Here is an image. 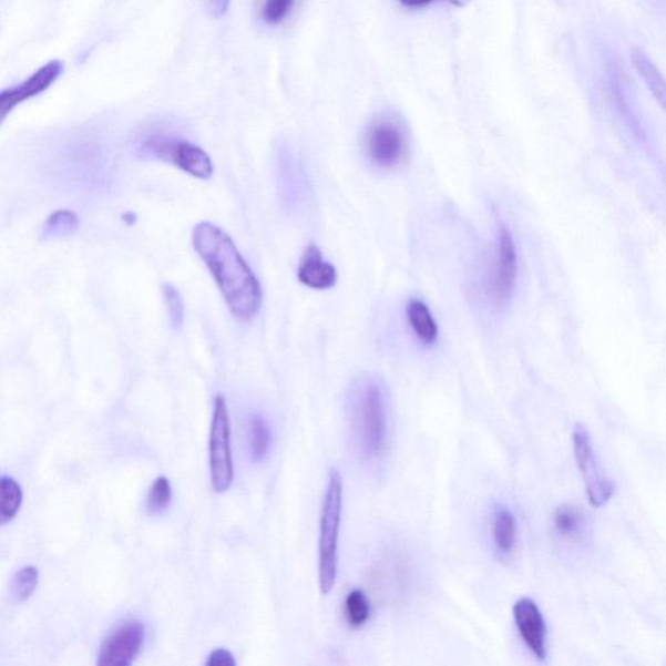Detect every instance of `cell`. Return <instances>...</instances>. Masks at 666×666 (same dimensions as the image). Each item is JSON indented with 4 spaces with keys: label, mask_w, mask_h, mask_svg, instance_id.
I'll return each instance as SVG.
<instances>
[{
    "label": "cell",
    "mask_w": 666,
    "mask_h": 666,
    "mask_svg": "<svg viewBox=\"0 0 666 666\" xmlns=\"http://www.w3.org/2000/svg\"><path fill=\"white\" fill-rule=\"evenodd\" d=\"M192 239L194 250L212 274L232 316L242 321L256 318L262 305L260 284L234 239L209 222L198 223Z\"/></svg>",
    "instance_id": "obj_1"
},
{
    "label": "cell",
    "mask_w": 666,
    "mask_h": 666,
    "mask_svg": "<svg viewBox=\"0 0 666 666\" xmlns=\"http://www.w3.org/2000/svg\"><path fill=\"white\" fill-rule=\"evenodd\" d=\"M349 418L359 453L368 462L385 458L389 443V418L383 385L370 376L358 377L349 389Z\"/></svg>",
    "instance_id": "obj_2"
},
{
    "label": "cell",
    "mask_w": 666,
    "mask_h": 666,
    "mask_svg": "<svg viewBox=\"0 0 666 666\" xmlns=\"http://www.w3.org/2000/svg\"><path fill=\"white\" fill-rule=\"evenodd\" d=\"M341 512L342 479L339 471L332 470L320 515L319 586L324 595L331 593L338 577Z\"/></svg>",
    "instance_id": "obj_3"
},
{
    "label": "cell",
    "mask_w": 666,
    "mask_h": 666,
    "mask_svg": "<svg viewBox=\"0 0 666 666\" xmlns=\"http://www.w3.org/2000/svg\"><path fill=\"white\" fill-rule=\"evenodd\" d=\"M409 141L400 120L393 115H380L370 124L365 136L368 158L379 168H395L406 161Z\"/></svg>",
    "instance_id": "obj_4"
},
{
    "label": "cell",
    "mask_w": 666,
    "mask_h": 666,
    "mask_svg": "<svg viewBox=\"0 0 666 666\" xmlns=\"http://www.w3.org/2000/svg\"><path fill=\"white\" fill-rule=\"evenodd\" d=\"M209 471L215 492L230 489L235 478L230 445V417L226 398L216 396L212 431H209Z\"/></svg>",
    "instance_id": "obj_5"
},
{
    "label": "cell",
    "mask_w": 666,
    "mask_h": 666,
    "mask_svg": "<svg viewBox=\"0 0 666 666\" xmlns=\"http://www.w3.org/2000/svg\"><path fill=\"white\" fill-rule=\"evenodd\" d=\"M141 153L186 172L193 177L207 180L214 174V164L204 148L189 141L150 136L141 145Z\"/></svg>",
    "instance_id": "obj_6"
},
{
    "label": "cell",
    "mask_w": 666,
    "mask_h": 666,
    "mask_svg": "<svg viewBox=\"0 0 666 666\" xmlns=\"http://www.w3.org/2000/svg\"><path fill=\"white\" fill-rule=\"evenodd\" d=\"M575 461L585 482L590 504L601 508L608 503L616 485L603 473L596 460L593 441L585 424H575L573 431Z\"/></svg>",
    "instance_id": "obj_7"
},
{
    "label": "cell",
    "mask_w": 666,
    "mask_h": 666,
    "mask_svg": "<svg viewBox=\"0 0 666 666\" xmlns=\"http://www.w3.org/2000/svg\"><path fill=\"white\" fill-rule=\"evenodd\" d=\"M519 256L512 232L501 227L498 234L495 260H493L489 295L493 304L504 306L518 286Z\"/></svg>",
    "instance_id": "obj_8"
},
{
    "label": "cell",
    "mask_w": 666,
    "mask_h": 666,
    "mask_svg": "<svg viewBox=\"0 0 666 666\" xmlns=\"http://www.w3.org/2000/svg\"><path fill=\"white\" fill-rule=\"evenodd\" d=\"M63 70L64 65L60 60H51L21 84L2 90L0 92V125L20 103L34 99L54 85Z\"/></svg>",
    "instance_id": "obj_9"
},
{
    "label": "cell",
    "mask_w": 666,
    "mask_h": 666,
    "mask_svg": "<svg viewBox=\"0 0 666 666\" xmlns=\"http://www.w3.org/2000/svg\"><path fill=\"white\" fill-rule=\"evenodd\" d=\"M145 642V626L140 621H129L103 643L101 666H129L136 660Z\"/></svg>",
    "instance_id": "obj_10"
},
{
    "label": "cell",
    "mask_w": 666,
    "mask_h": 666,
    "mask_svg": "<svg viewBox=\"0 0 666 666\" xmlns=\"http://www.w3.org/2000/svg\"><path fill=\"white\" fill-rule=\"evenodd\" d=\"M513 615L521 638L537 660L547 657V626L534 601L522 597L514 604Z\"/></svg>",
    "instance_id": "obj_11"
},
{
    "label": "cell",
    "mask_w": 666,
    "mask_h": 666,
    "mask_svg": "<svg viewBox=\"0 0 666 666\" xmlns=\"http://www.w3.org/2000/svg\"><path fill=\"white\" fill-rule=\"evenodd\" d=\"M298 280L311 289L325 290L332 288L338 281V271L332 264L326 262L317 245L306 248L298 266Z\"/></svg>",
    "instance_id": "obj_12"
},
{
    "label": "cell",
    "mask_w": 666,
    "mask_h": 666,
    "mask_svg": "<svg viewBox=\"0 0 666 666\" xmlns=\"http://www.w3.org/2000/svg\"><path fill=\"white\" fill-rule=\"evenodd\" d=\"M493 544L501 559L511 557L518 547L519 526L514 514L506 508H499L493 518Z\"/></svg>",
    "instance_id": "obj_13"
},
{
    "label": "cell",
    "mask_w": 666,
    "mask_h": 666,
    "mask_svg": "<svg viewBox=\"0 0 666 666\" xmlns=\"http://www.w3.org/2000/svg\"><path fill=\"white\" fill-rule=\"evenodd\" d=\"M408 319L417 338L426 346L437 342L439 338V326L433 318L429 306L422 299H411L408 305Z\"/></svg>",
    "instance_id": "obj_14"
},
{
    "label": "cell",
    "mask_w": 666,
    "mask_h": 666,
    "mask_svg": "<svg viewBox=\"0 0 666 666\" xmlns=\"http://www.w3.org/2000/svg\"><path fill=\"white\" fill-rule=\"evenodd\" d=\"M632 63L635 70H637L639 78L645 85H647L650 94L655 96V100L664 106L665 103V81L660 71L648 58L646 52H643L638 48L632 50Z\"/></svg>",
    "instance_id": "obj_15"
},
{
    "label": "cell",
    "mask_w": 666,
    "mask_h": 666,
    "mask_svg": "<svg viewBox=\"0 0 666 666\" xmlns=\"http://www.w3.org/2000/svg\"><path fill=\"white\" fill-rule=\"evenodd\" d=\"M22 503V491L12 478H0V525L9 523L19 512Z\"/></svg>",
    "instance_id": "obj_16"
},
{
    "label": "cell",
    "mask_w": 666,
    "mask_h": 666,
    "mask_svg": "<svg viewBox=\"0 0 666 666\" xmlns=\"http://www.w3.org/2000/svg\"><path fill=\"white\" fill-rule=\"evenodd\" d=\"M249 447L254 461L266 458L271 448V431L264 417L253 416L249 421Z\"/></svg>",
    "instance_id": "obj_17"
},
{
    "label": "cell",
    "mask_w": 666,
    "mask_h": 666,
    "mask_svg": "<svg viewBox=\"0 0 666 666\" xmlns=\"http://www.w3.org/2000/svg\"><path fill=\"white\" fill-rule=\"evenodd\" d=\"M553 525L561 537L577 539L582 534L583 518L578 509L566 505L559 509Z\"/></svg>",
    "instance_id": "obj_18"
},
{
    "label": "cell",
    "mask_w": 666,
    "mask_h": 666,
    "mask_svg": "<svg viewBox=\"0 0 666 666\" xmlns=\"http://www.w3.org/2000/svg\"><path fill=\"white\" fill-rule=\"evenodd\" d=\"M370 602L362 590H354L347 596L346 617L354 628L362 627L370 618Z\"/></svg>",
    "instance_id": "obj_19"
},
{
    "label": "cell",
    "mask_w": 666,
    "mask_h": 666,
    "mask_svg": "<svg viewBox=\"0 0 666 666\" xmlns=\"http://www.w3.org/2000/svg\"><path fill=\"white\" fill-rule=\"evenodd\" d=\"M297 0H260L259 17L267 25H279L294 12Z\"/></svg>",
    "instance_id": "obj_20"
},
{
    "label": "cell",
    "mask_w": 666,
    "mask_h": 666,
    "mask_svg": "<svg viewBox=\"0 0 666 666\" xmlns=\"http://www.w3.org/2000/svg\"><path fill=\"white\" fill-rule=\"evenodd\" d=\"M79 227L78 215L66 209L57 212L50 216L47 224H44L42 235L43 238H52L58 236L70 235Z\"/></svg>",
    "instance_id": "obj_21"
},
{
    "label": "cell",
    "mask_w": 666,
    "mask_h": 666,
    "mask_svg": "<svg viewBox=\"0 0 666 666\" xmlns=\"http://www.w3.org/2000/svg\"><path fill=\"white\" fill-rule=\"evenodd\" d=\"M172 501V489L167 477H160L150 488L147 495V511L161 514L167 511Z\"/></svg>",
    "instance_id": "obj_22"
},
{
    "label": "cell",
    "mask_w": 666,
    "mask_h": 666,
    "mask_svg": "<svg viewBox=\"0 0 666 666\" xmlns=\"http://www.w3.org/2000/svg\"><path fill=\"white\" fill-rule=\"evenodd\" d=\"M39 582V573L35 567L22 568L12 581L11 593L17 602H24L32 596Z\"/></svg>",
    "instance_id": "obj_23"
},
{
    "label": "cell",
    "mask_w": 666,
    "mask_h": 666,
    "mask_svg": "<svg viewBox=\"0 0 666 666\" xmlns=\"http://www.w3.org/2000/svg\"><path fill=\"white\" fill-rule=\"evenodd\" d=\"M164 303H166L171 325L180 328L184 324L185 308L184 299L180 291L171 284L163 286Z\"/></svg>",
    "instance_id": "obj_24"
},
{
    "label": "cell",
    "mask_w": 666,
    "mask_h": 666,
    "mask_svg": "<svg viewBox=\"0 0 666 666\" xmlns=\"http://www.w3.org/2000/svg\"><path fill=\"white\" fill-rule=\"evenodd\" d=\"M207 666H235L236 660L234 655L228 649L218 648L215 649L212 655L208 656L206 663Z\"/></svg>",
    "instance_id": "obj_25"
},
{
    "label": "cell",
    "mask_w": 666,
    "mask_h": 666,
    "mask_svg": "<svg viewBox=\"0 0 666 666\" xmlns=\"http://www.w3.org/2000/svg\"><path fill=\"white\" fill-rule=\"evenodd\" d=\"M204 3L214 18L221 19L228 12L230 0H204Z\"/></svg>",
    "instance_id": "obj_26"
},
{
    "label": "cell",
    "mask_w": 666,
    "mask_h": 666,
    "mask_svg": "<svg viewBox=\"0 0 666 666\" xmlns=\"http://www.w3.org/2000/svg\"><path fill=\"white\" fill-rule=\"evenodd\" d=\"M399 2L408 9H421V7L430 4L432 0H399Z\"/></svg>",
    "instance_id": "obj_27"
},
{
    "label": "cell",
    "mask_w": 666,
    "mask_h": 666,
    "mask_svg": "<svg viewBox=\"0 0 666 666\" xmlns=\"http://www.w3.org/2000/svg\"><path fill=\"white\" fill-rule=\"evenodd\" d=\"M448 2L455 7H465L471 2V0H448Z\"/></svg>",
    "instance_id": "obj_28"
}]
</instances>
